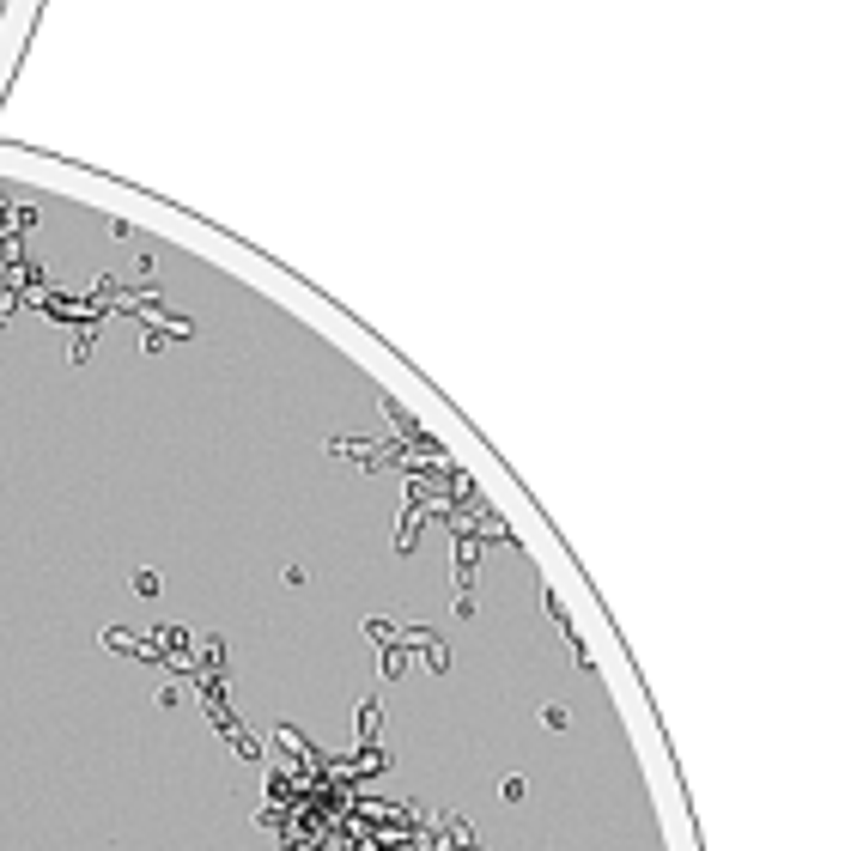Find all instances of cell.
<instances>
[{"label":"cell","mask_w":851,"mask_h":851,"mask_svg":"<svg viewBox=\"0 0 851 851\" xmlns=\"http://www.w3.org/2000/svg\"><path fill=\"white\" fill-rule=\"evenodd\" d=\"M377 730H383V706L365 700V706H359V742H377Z\"/></svg>","instance_id":"cell-1"},{"label":"cell","mask_w":851,"mask_h":851,"mask_svg":"<svg viewBox=\"0 0 851 851\" xmlns=\"http://www.w3.org/2000/svg\"><path fill=\"white\" fill-rule=\"evenodd\" d=\"M225 742H231V754H238V760H262L256 736H244V730H231V724H225Z\"/></svg>","instance_id":"cell-2"},{"label":"cell","mask_w":851,"mask_h":851,"mask_svg":"<svg viewBox=\"0 0 851 851\" xmlns=\"http://www.w3.org/2000/svg\"><path fill=\"white\" fill-rule=\"evenodd\" d=\"M365 639H371V645H396V627H390V621H365Z\"/></svg>","instance_id":"cell-3"},{"label":"cell","mask_w":851,"mask_h":851,"mask_svg":"<svg viewBox=\"0 0 851 851\" xmlns=\"http://www.w3.org/2000/svg\"><path fill=\"white\" fill-rule=\"evenodd\" d=\"M541 730H572V712L566 706H548V712H541Z\"/></svg>","instance_id":"cell-4"},{"label":"cell","mask_w":851,"mask_h":851,"mask_svg":"<svg viewBox=\"0 0 851 851\" xmlns=\"http://www.w3.org/2000/svg\"><path fill=\"white\" fill-rule=\"evenodd\" d=\"M499 797H505V803H523V797H529V785H523V779H517V772H511V779L499 785Z\"/></svg>","instance_id":"cell-5"},{"label":"cell","mask_w":851,"mask_h":851,"mask_svg":"<svg viewBox=\"0 0 851 851\" xmlns=\"http://www.w3.org/2000/svg\"><path fill=\"white\" fill-rule=\"evenodd\" d=\"M402 669H408V657H402V645H390L383 651V675H402Z\"/></svg>","instance_id":"cell-6"}]
</instances>
